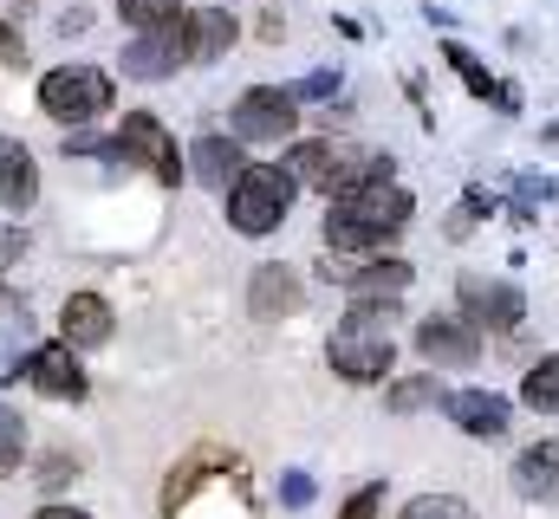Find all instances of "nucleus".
I'll use <instances>...</instances> for the list:
<instances>
[{"label":"nucleus","instance_id":"obj_2","mask_svg":"<svg viewBox=\"0 0 559 519\" xmlns=\"http://www.w3.org/2000/svg\"><path fill=\"white\" fill-rule=\"evenodd\" d=\"M391 318H397V299H358V305L338 318V331H332V345H325V364H332L345 384H378V377H391V358H397Z\"/></svg>","mask_w":559,"mask_h":519},{"label":"nucleus","instance_id":"obj_23","mask_svg":"<svg viewBox=\"0 0 559 519\" xmlns=\"http://www.w3.org/2000/svg\"><path fill=\"white\" fill-rule=\"evenodd\" d=\"M20 455H26V422H20V409L0 402V474H13Z\"/></svg>","mask_w":559,"mask_h":519},{"label":"nucleus","instance_id":"obj_24","mask_svg":"<svg viewBox=\"0 0 559 519\" xmlns=\"http://www.w3.org/2000/svg\"><path fill=\"white\" fill-rule=\"evenodd\" d=\"M404 519H475L468 514V500H455V494H423L404 507Z\"/></svg>","mask_w":559,"mask_h":519},{"label":"nucleus","instance_id":"obj_6","mask_svg":"<svg viewBox=\"0 0 559 519\" xmlns=\"http://www.w3.org/2000/svg\"><path fill=\"white\" fill-rule=\"evenodd\" d=\"M299 124V98L293 92H280V85H254V92H241V105H235V143H286Z\"/></svg>","mask_w":559,"mask_h":519},{"label":"nucleus","instance_id":"obj_13","mask_svg":"<svg viewBox=\"0 0 559 519\" xmlns=\"http://www.w3.org/2000/svg\"><path fill=\"white\" fill-rule=\"evenodd\" d=\"M59 338H66L72 351H98V345H111V305H105L98 292H72L66 312H59Z\"/></svg>","mask_w":559,"mask_h":519},{"label":"nucleus","instance_id":"obj_14","mask_svg":"<svg viewBox=\"0 0 559 519\" xmlns=\"http://www.w3.org/2000/svg\"><path fill=\"white\" fill-rule=\"evenodd\" d=\"M442 409L455 415L462 435H481V442L508 435V396H495V389H455V396H442Z\"/></svg>","mask_w":559,"mask_h":519},{"label":"nucleus","instance_id":"obj_32","mask_svg":"<svg viewBox=\"0 0 559 519\" xmlns=\"http://www.w3.org/2000/svg\"><path fill=\"white\" fill-rule=\"evenodd\" d=\"M13 318H20V292H13V286H0V331H7Z\"/></svg>","mask_w":559,"mask_h":519},{"label":"nucleus","instance_id":"obj_30","mask_svg":"<svg viewBox=\"0 0 559 519\" xmlns=\"http://www.w3.org/2000/svg\"><path fill=\"white\" fill-rule=\"evenodd\" d=\"M20 254H26V234H20V228H0V273H7Z\"/></svg>","mask_w":559,"mask_h":519},{"label":"nucleus","instance_id":"obj_5","mask_svg":"<svg viewBox=\"0 0 559 519\" xmlns=\"http://www.w3.org/2000/svg\"><path fill=\"white\" fill-rule=\"evenodd\" d=\"M319 279H325V286H345L352 299H397V292L411 286V260H397V254L352 260V254H332V248H325Z\"/></svg>","mask_w":559,"mask_h":519},{"label":"nucleus","instance_id":"obj_33","mask_svg":"<svg viewBox=\"0 0 559 519\" xmlns=\"http://www.w3.org/2000/svg\"><path fill=\"white\" fill-rule=\"evenodd\" d=\"M92 26V13L85 7H72V13H59V33H85Z\"/></svg>","mask_w":559,"mask_h":519},{"label":"nucleus","instance_id":"obj_25","mask_svg":"<svg viewBox=\"0 0 559 519\" xmlns=\"http://www.w3.org/2000/svg\"><path fill=\"white\" fill-rule=\"evenodd\" d=\"M33 481H39L46 494H59V487H72V481H79V461H72V455H46Z\"/></svg>","mask_w":559,"mask_h":519},{"label":"nucleus","instance_id":"obj_7","mask_svg":"<svg viewBox=\"0 0 559 519\" xmlns=\"http://www.w3.org/2000/svg\"><path fill=\"white\" fill-rule=\"evenodd\" d=\"M118 143H124V162H150V169H156V182H169V189H176V182H182V169H189V162L176 156V136L163 130L156 111H131L124 130H118Z\"/></svg>","mask_w":559,"mask_h":519},{"label":"nucleus","instance_id":"obj_8","mask_svg":"<svg viewBox=\"0 0 559 519\" xmlns=\"http://www.w3.org/2000/svg\"><path fill=\"white\" fill-rule=\"evenodd\" d=\"M417 351L429 371H468L475 358H481V331H475V318L462 312V318H423L417 325Z\"/></svg>","mask_w":559,"mask_h":519},{"label":"nucleus","instance_id":"obj_34","mask_svg":"<svg viewBox=\"0 0 559 519\" xmlns=\"http://www.w3.org/2000/svg\"><path fill=\"white\" fill-rule=\"evenodd\" d=\"M33 519H92V514H79V507H39Z\"/></svg>","mask_w":559,"mask_h":519},{"label":"nucleus","instance_id":"obj_29","mask_svg":"<svg viewBox=\"0 0 559 519\" xmlns=\"http://www.w3.org/2000/svg\"><path fill=\"white\" fill-rule=\"evenodd\" d=\"M280 500L286 507H312V474H286L280 481Z\"/></svg>","mask_w":559,"mask_h":519},{"label":"nucleus","instance_id":"obj_17","mask_svg":"<svg viewBox=\"0 0 559 519\" xmlns=\"http://www.w3.org/2000/svg\"><path fill=\"white\" fill-rule=\"evenodd\" d=\"M248 312H254V318H293V312H299V279H293L286 266H254Z\"/></svg>","mask_w":559,"mask_h":519},{"label":"nucleus","instance_id":"obj_21","mask_svg":"<svg viewBox=\"0 0 559 519\" xmlns=\"http://www.w3.org/2000/svg\"><path fill=\"white\" fill-rule=\"evenodd\" d=\"M429 402H442L436 371H429V377H404V384L384 389V409H391V415H417V409H429Z\"/></svg>","mask_w":559,"mask_h":519},{"label":"nucleus","instance_id":"obj_10","mask_svg":"<svg viewBox=\"0 0 559 519\" xmlns=\"http://www.w3.org/2000/svg\"><path fill=\"white\" fill-rule=\"evenodd\" d=\"M455 292H462V312H468L475 325L514 331V325L527 318V299H521L508 279H488V273H462V279H455Z\"/></svg>","mask_w":559,"mask_h":519},{"label":"nucleus","instance_id":"obj_19","mask_svg":"<svg viewBox=\"0 0 559 519\" xmlns=\"http://www.w3.org/2000/svg\"><path fill=\"white\" fill-rule=\"evenodd\" d=\"M442 59L455 65V79H462L475 98H495L501 111H521V92H514V85H495V79H488V65H481V59H475L462 39H449V46H442Z\"/></svg>","mask_w":559,"mask_h":519},{"label":"nucleus","instance_id":"obj_20","mask_svg":"<svg viewBox=\"0 0 559 519\" xmlns=\"http://www.w3.org/2000/svg\"><path fill=\"white\" fill-rule=\"evenodd\" d=\"M521 402H527V409H540V415H559V351H554V358H540V364L527 371Z\"/></svg>","mask_w":559,"mask_h":519},{"label":"nucleus","instance_id":"obj_15","mask_svg":"<svg viewBox=\"0 0 559 519\" xmlns=\"http://www.w3.org/2000/svg\"><path fill=\"white\" fill-rule=\"evenodd\" d=\"M514 494L554 507L559 500V442H534V448H521V461H514Z\"/></svg>","mask_w":559,"mask_h":519},{"label":"nucleus","instance_id":"obj_26","mask_svg":"<svg viewBox=\"0 0 559 519\" xmlns=\"http://www.w3.org/2000/svg\"><path fill=\"white\" fill-rule=\"evenodd\" d=\"M514 202H521V221H534V208L554 202V182H547V176H521V182H514Z\"/></svg>","mask_w":559,"mask_h":519},{"label":"nucleus","instance_id":"obj_18","mask_svg":"<svg viewBox=\"0 0 559 519\" xmlns=\"http://www.w3.org/2000/svg\"><path fill=\"white\" fill-rule=\"evenodd\" d=\"M189 169H195V182H209V189L228 195V182L248 169V156H241V143H228V136H202V143L189 149Z\"/></svg>","mask_w":559,"mask_h":519},{"label":"nucleus","instance_id":"obj_16","mask_svg":"<svg viewBox=\"0 0 559 519\" xmlns=\"http://www.w3.org/2000/svg\"><path fill=\"white\" fill-rule=\"evenodd\" d=\"M33 202H39V169H33V156H26V143L0 136V208L26 215Z\"/></svg>","mask_w":559,"mask_h":519},{"label":"nucleus","instance_id":"obj_12","mask_svg":"<svg viewBox=\"0 0 559 519\" xmlns=\"http://www.w3.org/2000/svg\"><path fill=\"white\" fill-rule=\"evenodd\" d=\"M228 46H235V13H228V7H189V13H182V52H189L195 65L228 59Z\"/></svg>","mask_w":559,"mask_h":519},{"label":"nucleus","instance_id":"obj_27","mask_svg":"<svg viewBox=\"0 0 559 519\" xmlns=\"http://www.w3.org/2000/svg\"><path fill=\"white\" fill-rule=\"evenodd\" d=\"M378 507H384V481H365V487L345 500V514L338 519H378Z\"/></svg>","mask_w":559,"mask_h":519},{"label":"nucleus","instance_id":"obj_11","mask_svg":"<svg viewBox=\"0 0 559 519\" xmlns=\"http://www.w3.org/2000/svg\"><path fill=\"white\" fill-rule=\"evenodd\" d=\"M182 59H189V52H182V20H176V26L138 33V39L124 46V79H138V85L176 79V65H182Z\"/></svg>","mask_w":559,"mask_h":519},{"label":"nucleus","instance_id":"obj_4","mask_svg":"<svg viewBox=\"0 0 559 519\" xmlns=\"http://www.w3.org/2000/svg\"><path fill=\"white\" fill-rule=\"evenodd\" d=\"M39 111L66 130L92 124V118L111 111V79H105L98 65H59V72L39 79Z\"/></svg>","mask_w":559,"mask_h":519},{"label":"nucleus","instance_id":"obj_31","mask_svg":"<svg viewBox=\"0 0 559 519\" xmlns=\"http://www.w3.org/2000/svg\"><path fill=\"white\" fill-rule=\"evenodd\" d=\"M0 65H20V33L0 20Z\"/></svg>","mask_w":559,"mask_h":519},{"label":"nucleus","instance_id":"obj_3","mask_svg":"<svg viewBox=\"0 0 559 519\" xmlns=\"http://www.w3.org/2000/svg\"><path fill=\"white\" fill-rule=\"evenodd\" d=\"M293 169L286 162H248L235 182H228V228L235 234H274L280 221H286V208H293Z\"/></svg>","mask_w":559,"mask_h":519},{"label":"nucleus","instance_id":"obj_22","mask_svg":"<svg viewBox=\"0 0 559 519\" xmlns=\"http://www.w3.org/2000/svg\"><path fill=\"white\" fill-rule=\"evenodd\" d=\"M182 7H189V0H118L124 26H138V33H156V26H176V20H182Z\"/></svg>","mask_w":559,"mask_h":519},{"label":"nucleus","instance_id":"obj_9","mask_svg":"<svg viewBox=\"0 0 559 519\" xmlns=\"http://www.w3.org/2000/svg\"><path fill=\"white\" fill-rule=\"evenodd\" d=\"M20 371L33 377V389H39V396H52V402H79V396H85V371H79V351H72L66 338H59V345H39V351H33L26 364H13V371H0V377L13 384Z\"/></svg>","mask_w":559,"mask_h":519},{"label":"nucleus","instance_id":"obj_28","mask_svg":"<svg viewBox=\"0 0 559 519\" xmlns=\"http://www.w3.org/2000/svg\"><path fill=\"white\" fill-rule=\"evenodd\" d=\"M332 92H338V72H306L293 85V98H332Z\"/></svg>","mask_w":559,"mask_h":519},{"label":"nucleus","instance_id":"obj_1","mask_svg":"<svg viewBox=\"0 0 559 519\" xmlns=\"http://www.w3.org/2000/svg\"><path fill=\"white\" fill-rule=\"evenodd\" d=\"M411 215H417L411 189L371 182V189L332 202V215H325V248H332V254H371V248H384L397 228H411Z\"/></svg>","mask_w":559,"mask_h":519}]
</instances>
